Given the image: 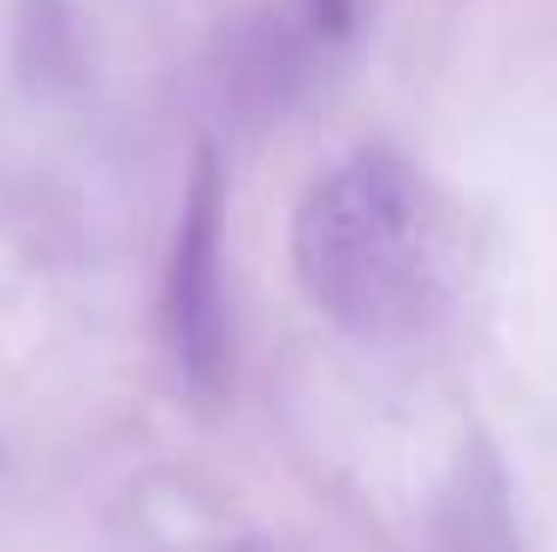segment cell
Here are the masks:
<instances>
[{
    "label": "cell",
    "mask_w": 557,
    "mask_h": 552,
    "mask_svg": "<svg viewBox=\"0 0 557 552\" xmlns=\"http://www.w3.org/2000/svg\"><path fill=\"white\" fill-rule=\"evenodd\" d=\"M309 304L350 339L386 345L440 304V220L428 184L392 149H356L309 184L290 220Z\"/></svg>",
    "instance_id": "6da1fadb"
},
{
    "label": "cell",
    "mask_w": 557,
    "mask_h": 552,
    "mask_svg": "<svg viewBox=\"0 0 557 552\" xmlns=\"http://www.w3.org/2000/svg\"><path fill=\"white\" fill-rule=\"evenodd\" d=\"M161 321L178 380L196 398H220L225 375H232V309H225V173L214 149L196 155L190 184H184Z\"/></svg>",
    "instance_id": "7a4b0ae2"
},
{
    "label": "cell",
    "mask_w": 557,
    "mask_h": 552,
    "mask_svg": "<svg viewBox=\"0 0 557 552\" xmlns=\"http://www.w3.org/2000/svg\"><path fill=\"white\" fill-rule=\"evenodd\" d=\"M350 7H356V0H309V19L314 24H321V30H344V24H350Z\"/></svg>",
    "instance_id": "3957f363"
}]
</instances>
